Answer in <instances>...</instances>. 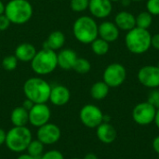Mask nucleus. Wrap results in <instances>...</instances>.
I'll return each mask as SVG.
<instances>
[{
	"label": "nucleus",
	"instance_id": "obj_27",
	"mask_svg": "<svg viewBox=\"0 0 159 159\" xmlns=\"http://www.w3.org/2000/svg\"><path fill=\"white\" fill-rule=\"evenodd\" d=\"M18 59L15 57V55H8L6 56L3 60H2V67L4 68V70L6 71H13L17 68L18 66Z\"/></svg>",
	"mask_w": 159,
	"mask_h": 159
},
{
	"label": "nucleus",
	"instance_id": "obj_15",
	"mask_svg": "<svg viewBox=\"0 0 159 159\" xmlns=\"http://www.w3.org/2000/svg\"><path fill=\"white\" fill-rule=\"evenodd\" d=\"M98 34L99 37L102 38L108 43H112L118 39L120 34V30L118 29V27L116 25L115 22L110 20H104L99 25Z\"/></svg>",
	"mask_w": 159,
	"mask_h": 159
},
{
	"label": "nucleus",
	"instance_id": "obj_30",
	"mask_svg": "<svg viewBox=\"0 0 159 159\" xmlns=\"http://www.w3.org/2000/svg\"><path fill=\"white\" fill-rule=\"evenodd\" d=\"M41 159H64V157L61 151L52 149V150L44 152V154L41 157Z\"/></svg>",
	"mask_w": 159,
	"mask_h": 159
},
{
	"label": "nucleus",
	"instance_id": "obj_29",
	"mask_svg": "<svg viewBox=\"0 0 159 159\" xmlns=\"http://www.w3.org/2000/svg\"><path fill=\"white\" fill-rule=\"evenodd\" d=\"M146 8L152 16H159V0H147Z\"/></svg>",
	"mask_w": 159,
	"mask_h": 159
},
{
	"label": "nucleus",
	"instance_id": "obj_46",
	"mask_svg": "<svg viewBox=\"0 0 159 159\" xmlns=\"http://www.w3.org/2000/svg\"><path fill=\"white\" fill-rule=\"evenodd\" d=\"M70 159H81V158H78V157H74V158H70Z\"/></svg>",
	"mask_w": 159,
	"mask_h": 159
},
{
	"label": "nucleus",
	"instance_id": "obj_35",
	"mask_svg": "<svg viewBox=\"0 0 159 159\" xmlns=\"http://www.w3.org/2000/svg\"><path fill=\"white\" fill-rule=\"evenodd\" d=\"M34 103L32 101H30V100L26 99V100L23 102V103H22V105H21V106H22L23 108H25L27 111H29V110L34 106Z\"/></svg>",
	"mask_w": 159,
	"mask_h": 159
},
{
	"label": "nucleus",
	"instance_id": "obj_19",
	"mask_svg": "<svg viewBox=\"0 0 159 159\" xmlns=\"http://www.w3.org/2000/svg\"><path fill=\"white\" fill-rule=\"evenodd\" d=\"M37 50L35 47L31 43H21L18 45L15 48L14 55L19 61L22 62H31L34 57L35 56Z\"/></svg>",
	"mask_w": 159,
	"mask_h": 159
},
{
	"label": "nucleus",
	"instance_id": "obj_2",
	"mask_svg": "<svg viewBox=\"0 0 159 159\" xmlns=\"http://www.w3.org/2000/svg\"><path fill=\"white\" fill-rule=\"evenodd\" d=\"M152 34L147 29L134 27L127 32L125 36V45L128 50L135 55L146 53L151 47Z\"/></svg>",
	"mask_w": 159,
	"mask_h": 159
},
{
	"label": "nucleus",
	"instance_id": "obj_34",
	"mask_svg": "<svg viewBox=\"0 0 159 159\" xmlns=\"http://www.w3.org/2000/svg\"><path fill=\"white\" fill-rule=\"evenodd\" d=\"M152 145H153V149H154V151L159 156V135L158 136H157L154 140H153V143H152Z\"/></svg>",
	"mask_w": 159,
	"mask_h": 159
},
{
	"label": "nucleus",
	"instance_id": "obj_6",
	"mask_svg": "<svg viewBox=\"0 0 159 159\" xmlns=\"http://www.w3.org/2000/svg\"><path fill=\"white\" fill-rule=\"evenodd\" d=\"M31 67L34 73L39 75L51 74L58 67L56 51L44 48L38 50L31 61Z\"/></svg>",
	"mask_w": 159,
	"mask_h": 159
},
{
	"label": "nucleus",
	"instance_id": "obj_38",
	"mask_svg": "<svg viewBox=\"0 0 159 159\" xmlns=\"http://www.w3.org/2000/svg\"><path fill=\"white\" fill-rule=\"evenodd\" d=\"M83 159H99V158H98V157H97L95 154H93V153H89V154H87V155L84 157V158Z\"/></svg>",
	"mask_w": 159,
	"mask_h": 159
},
{
	"label": "nucleus",
	"instance_id": "obj_7",
	"mask_svg": "<svg viewBox=\"0 0 159 159\" xmlns=\"http://www.w3.org/2000/svg\"><path fill=\"white\" fill-rule=\"evenodd\" d=\"M127 78V70L125 66L119 62H113L106 66L102 74V81L109 88L120 87Z\"/></svg>",
	"mask_w": 159,
	"mask_h": 159
},
{
	"label": "nucleus",
	"instance_id": "obj_42",
	"mask_svg": "<svg viewBox=\"0 0 159 159\" xmlns=\"http://www.w3.org/2000/svg\"><path fill=\"white\" fill-rule=\"evenodd\" d=\"M5 13V5L4 3L0 0V15Z\"/></svg>",
	"mask_w": 159,
	"mask_h": 159
},
{
	"label": "nucleus",
	"instance_id": "obj_21",
	"mask_svg": "<svg viewBox=\"0 0 159 159\" xmlns=\"http://www.w3.org/2000/svg\"><path fill=\"white\" fill-rule=\"evenodd\" d=\"M10 121L13 127H24L29 123V111L22 106L15 107L10 114Z\"/></svg>",
	"mask_w": 159,
	"mask_h": 159
},
{
	"label": "nucleus",
	"instance_id": "obj_3",
	"mask_svg": "<svg viewBox=\"0 0 159 159\" xmlns=\"http://www.w3.org/2000/svg\"><path fill=\"white\" fill-rule=\"evenodd\" d=\"M99 25L90 16H81L73 24V34L75 39L82 44H91L98 36Z\"/></svg>",
	"mask_w": 159,
	"mask_h": 159
},
{
	"label": "nucleus",
	"instance_id": "obj_13",
	"mask_svg": "<svg viewBox=\"0 0 159 159\" xmlns=\"http://www.w3.org/2000/svg\"><path fill=\"white\" fill-rule=\"evenodd\" d=\"M92 17L105 19L113 11V3L110 0H89V8Z\"/></svg>",
	"mask_w": 159,
	"mask_h": 159
},
{
	"label": "nucleus",
	"instance_id": "obj_45",
	"mask_svg": "<svg viewBox=\"0 0 159 159\" xmlns=\"http://www.w3.org/2000/svg\"><path fill=\"white\" fill-rule=\"evenodd\" d=\"M110 1H111V2L113 3V2H119L120 0H110Z\"/></svg>",
	"mask_w": 159,
	"mask_h": 159
},
{
	"label": "nucleus",
	"instance_id": "obj_47",
	"mask_svg": "<svg viewBox=\"0 0 159 159\" xmlns=\"http://www.w3.org/2000/svg\"><path fill=\"white\" fill-rule=\"evenodd\" d=\"M157 66H158V67H159V62H158V63H157Z\"/></svg>",
	"mask_w": 159,
	"mask_h": 159
},
{
	"label": "nucleus",
	"instance_id": "obj_41",
	"mask_svg": "<svg viewBox=\"0 0 159 159\" xmlns=\"http://www.w3.org/2000/svg\"><path fill=\"white\" fill-rule=\"evenodd\" d=\"M110 121H111V116H108V115H103V120H102V122L110 123Z\"/></svg>",
	"mask_w": 159,
	"mask_h": 159
},
{
	"label": "nucleus",
	"instance_id": "obj_5",
	"mask_svg": "<svg viewBox=\"0 0 159 159\" xmlns=\"http://www.w3.org/2000/svg\"><path fill=\"white\" fill-rule=\"evenodd\" d=\"M33 140L31 130L26 127H12L6 136V146L13 153H22L26 151Z\"/></svg>",
	"mask_w": 159,
	"mask_h": 159
},
{
	"label": "nucleus",
	"instance_id": "obj_36",
	"mask_svg": "<svg viewBox=\"0 0 159 159\" xmlns=\"http://www.w3.org/2000/svg\"><path fill=\"white\" fill-rule=\"evenodd\" d=\"M6 136H7V132L0 128V146L5 144L6 143Z\"/></svg>",
	"mask_w": 159,
	"mask_h": 159
},
{
	"label": "nucleus",
	"instance_id": "obj_25",
	"mask_svg": "<svg viewBox=\"0 0 159 159\" xmlns=\"http://www.w3.org/2000/svg\"><path fill=\"white\" fill-rule=\"evenodd\" d=\"M45 145L39 141V140H32L30 144L28 145L26 151L29 155H31L34 157H41L44 154Z\"/></svg>",
	"mask_w": 159,
	"mask_h": 159
},
{
	"label": "nucleus",
	"instance_id": "obj_43",
	"mask_svg": "<svg viewBox=\"0 0 159 159\" xmlns=\"http://www.w3.org/2000/svg\"><path fill=\"white\" fill-rule=\"evenodd\" d=\"M132 2H142V1H144V0H131Z\"/></svg>",
	"mask_w": 159,
	"mask_h": 159
},
{
	"label": "nucleus",
	"instance_id": "obj_24",
	"mask_svg": "<svg viewBox=\"0 0 159 159\" xmlns=\"http://www.w3.org/2000/svg\"><path fill=\"white\" fill-rule=\"evenodd\" d=\"M136 17V27L149 29L153 23V16L148 11H142Z\"/></svg>",
	"mask_w": 159,
	"mask_h": 159
},
{
	"label": "nucleus",
	"instance_id": "obj_23",
	"mask_svg": "<svg viewBox=\"0 0 159 159\" xmlns=\"http://www.w3.org/2000/svg\"><path fill=\"white\" fill-rule=\"evenodd\" d=\"M91 50L93 51V53L97 56H104L108 53L109 49H110V43H108L107 41L103 40L101 37H97L91 44Z\"/></svg>",
	"mask_w": 159,
	"mask_h": 159
},
{
	"label": "nucleus",
	"instance_id": "obj_9",
	"mask_svg": "<svg viewBox=\"0 0 159 159\" xmlns=\"http://www.w3.org/2000/svg\"><path fill=\"white\" fill-rule=\"evenodd\" d=\"M79 118L85 127L89 129H96L102 123L103 113L97 105L86 104L81 108L79 112Z\"/></svg>",
	"mask_w": 159,
	"mask_h": 159
},
{
	"label": "nucleus",
	"instance_id": "obj_39",
	"mask_svg": "<svg viewBox=\"0 0 159 159\" xmlns=\"http://www.w3.org/2000/svg\"><path fill=\"white\" fill-rule=\"evenodd\" d=\"M155 124L157 126V128L159 129V108L157 109V114H156V117H155Z\"/></svg>",
	"mask_w": 159,
	"mask_h": 159
},
{
	"label": "nucleus",
	"instance_id": "obj_44",
	"mask_svg": "<svg viewBox=\"0 0 159 159\" xmlns=\"http://www.w3.org/2000/svg\"><path fill=\"white\" fill-rule=\"evenodd\" d=\"M159 108V98H158V101H157V109Z\"/></svg>",
	"mask_w": 159,
	"mask_h": 159
},
{
	"label": "nucleus",
	"instance_id": "obj_40",
	"mask_svg": "<svg viewBox=\"0 0 159 159\" xmlns=\"http://www.w3.org/2000/svg\"><path fill=\"white\" fill-rule=\"evenodd\" d=\"M120 3H121V5L123 6V7H129L130 4H131V0H120L119 1Z\"/></svg>",
	"mask_w": 159,
	"mask_h": 159
},
{
	"label": "nucleus",
	"instance_id": "obj_22",
	"mask_svg": "<svg viewBox=\"0 0 159 159\" xmlns=\"http://www.w3.org/2000/svg\"><path fill=\"white\" fill-rule=\"evenodd\" d=\"M110 88L103 81H98L94 83L90 88V96L96 101H102L109 94Z\"/></svg>",
	"mask_w": 159,
	"mask_h": 159
},
{
	"label": "nucleus",
	"instance_id": "obj_28",
	"mask_svg": "<svg viewBox=\"0 0 159 159\" xmlns=\"http://www.w3.org/2000/svg\"><path fill=\"white\" fill-rule=\"evenodd\" d=\"M89 0H71L70 7L75 12H83L89 8Z\"/></svg>",
	"mask_w": 159,
	"mask_h": 159
},
{
	"label": "nucleus",
	"instance_id": "obj_18",
	"mask_svg": "<svg viewBox=\"0 0 159 159\" xmlns=\"http://www.w3.org/2000/svg\"><path fill=\"white\" fill-rule=\"evenodd\" d=\"M114 22L120 31L129 32L136 27V17L129 11L122 10L116 13Z\"/></svg>",
	"mask_w": 159,
	"mask_h": 159
},
{
	"label": "nucleus",
	"instance_id": "obj_32",
	"mask_svg": "<svg viewBox=\"0 0 159 159\" xmlns=\"http://www.w3.org/2000/svg\"><path fill=\"white\" fill-rule=\"evenodd\" d=\"M11 24V22L9 21V20L7 19V17L5 14L0 15V32L6 31L9 25Z\"/></svg>",
	"mask_w": 159,
	"mask_h": 159
},
{
	"label": "nucleus",
	"instance_id": "obj_12",
	"mask_svg": "<svg viewBox=\"0 0 159 159\" xmlns=\"http://www.w3.org/2000/svg\"><path fill=\"white\" fill-rule=\"evenodd\" d=\"M61 131L59 126L53 123H47L38 128L36 131V138L44 145H52L60 141Z\"/></svg>",
	"mask_w": 159,
	"mask_h": 159
},
{
	"label": "nucleus",
	"instance_id": "obj_20",
	"mask_svg": "<svg viewBox=\"0 0 159 159\" xmlns=\"http://www.w3.org/2000/svg\"><path fill=\"white\" fill-rule=\"evenodd\" d=\"M65 40L66 38H65L64 34L59 30H56L49 34L47 40L43 44V48L53 50V51L60 50L64 46Z\"/></svg>",
	"mask_w": 159,
	"mask_h": 159
},
{
	"label": "nucleus",
	"instance_id": "obj_1",
	"mask_svg": "<svg viewBox=\"0 0 159 159\" xmlns=\"http://www.w3.org/2000/svg\"><path fill=\"white\" fill-rule=\"evenodd\" d=\"M50 84L41 77L28 78L23 84V93L26 99L35 103H47L51 91Z\"/></svg>",
	"mask_w": 159,
	"mask_h": 159
},
{
	"label": "nucleus",
	"instance_id": "obj_26",
	"mask_svg": "<svg viewBox=\"0 0 159 159\" xmlns=\"http://www.w3.org/2000/svg\"><path fill=\"white\" fill-rule=\"evenodd\" d=\"M90 69H91V63L89 62V60L85 58H77L73 67V70L79 75H86L90 71Z\"/></svg>",
	"mask_w": 159,
	"mask_h": 159
},
{
	"label": "nucleus",
	"instance_id": "obj_33",
	"mask_svg": "<svg viewBox=\"0 0 159 159\" xmlns=\"http://www.w3.org/2000/svg\"><path fill=\"white\" fill-rule=\"evenodd\" d=\"M151 47H153L155 49L159 50V33L152 35V40H151Z\"/></svg>",
	"mask_w": 159,
	"mask_h": 159
},
{
	"label": "nucleus",
	"instance_id": "obj_48",
	"mask_svg": "<svg viewBox=\"0 0 159 159\" xmlns=\"http://www.w3.org/2000/svg\"><path fill=\"white\" fill-rule=\"evenodd\" d=\"M158 157H159V156H158Z\"/></svg>",
	"mask_w": 159,
	"mask_h": 159
},
{
	"label": "nucleus",
	"instance_id": "obj_17",
	"mask_svg": "<svg viewBox=\"0 0 159 159\" xmlns=\"http://www.w3.org/2000/svg\"><path fill=\"white\" fill-rule=\"evenodd\" d=\"M96 135L100 142L104 144H110L116 140L117 132L113 125L102 122L96 128Z\"/></svg>",
	"mask_w": 159,
	"mask_h": 159
},
{
	"label": "nucleus",
	"instance_id": "obj_37",
	"mask_svg": "<svg viewBox=\"0 0 159 159\" xmlns=\"http://www.w3.org/2000/svg\"><path fill=\"white\" fill-rule=\"evenodd\" d=\"M17 159H36L35 157H32L31 155H29L28 153H25V154H20Z\"/></svg>",
	"mask_w": 159,
	"mask_h": 159
},
{
	"label": "nucleus",
	"instance_id": "obj_10",
	"mask_svg": "<svg viewBox=\"0 0 159 159\" xmlns=\"http://www.w3.org/2000/svg\"><path fill=\"white\" fill-rule=\"evenodd\" d=\"M50 117L51 111L47 103H35L29 110V123L37 129L48 123Z\"/></svg>",
	"mask_w": 159,
	"mask_h": 159
},
{
	"label": "nucleus",
	"instance_id": "obj_4",
	"mask_svg": "<svg viewBox=\"0 0 159 159\" xmlns=\"http://www.w3.org/2000/svg\"><path fill=\"white\" fill-rule=\"evenodd\" d=\"M33 13V6L28 0H9L5 5L4 14L13 24L21 25L28 22Z\"/></svg>",
	"mask_w": 159,
	"mask_h": 159
},
{
	"label": "nucleus",
	"instance_id": "obj_11",
	"mask_svg": "<svg viewBox=\"0 0 159 159\" xmlns=\"http://www.w3.org/2000/svg\"><path fill=\"white\" fill-rule=\"evenodd\" d=\"M139 82L148 89L159 88V67L157 65H145L143 66L137 74Z\"/></svg>",
	"mask_w": 159,
	"mask_h": 159
},
{
	"label": "nucleus",
	"instance_id": "obj_31",
	"mask_svg": "<svg viewBox=\"0 0 159 159\" xmlns=\"http://www.w3.org/2000/svg\"><path fill=\"white\" fill-rule=\"evenodd\" d=\"M158 98H159V89H153V90L149 93L147 102H150L151 104H153V105L157 108V103Z\"/></svg>",
	"mask_w": 159,
	"mask_h": 159
},
{
	"label": "nucleus",
	"instance_id": "obj_8",
	"mask_svg": "<svg viewBox=\"0 0 159 159\" xmlns=\"http://www.w3.org/2000/svg\"><path fill=\"white\" fill-rule=\"evenodd\" d=\"M157 108L148 102L136 104L132 110L133 121L140 126H148L155 121Z\"/></svg>",
	"mask_w": 159,
	"mask_h": 159
},
{
	"label": "nucleus",
	"instance_id": "obj_16",
	"mask_svg": "<svg viewBox=\"0 0 159 159\" xmlns=\"http://www.w3.org/2000/svg\"><path fill=\"white\" fill-rule=\"evenodd\" d=\"M78 56L76 52L72 48H63L57 53L58 67L62 70H73V67L77 60Z\"/></svg>",
	"mask_w": 159,
	"mask_h": 159
},
{
	"label": "nucleus",
	"instance_id": "obj_14",
	"mask_svg": "<svg viewBox=\"0 0 159 159\" xmlns=\"http://www.w3.org/2000/svg\"><path fill=\"white\" fill-rule=\"evenodd\" d=\"M71 92L69 89L63 85H56L51 88L49 102L55 106H63L69 102Z\"/></svg>",
	"mask_w": 159,
	"mask_h": 159
}]
</instances>
